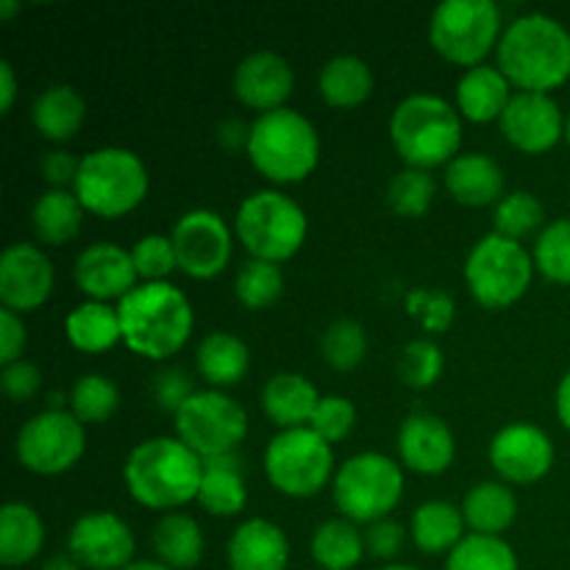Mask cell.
<instances>
[{"label": "cell", "mask_w": 570, "mask_h": 570, "mask_svg": "<svg viewBox=\"0 0 570 570\" xmlns=\"http://www.w3.org/2000/svg\"><path fill=\"white\" fill-rule=\"evenodd\" d=\"M499 70L510 78L518 92L560 89L570 78V31L549 14H521L504 28Z\"/></svg>", "instance_id": "obj_1"}, {"label": "cell", "mask_w": 570, "mask_h": 570, "mask_svg": "<svg viewBox=\"0 0 570 570\" xmlns=\"http://www.w3.org/2000/svg\"><path fill=\"white\" fill-rule=\"evenodd\" d=\"M122 482L137 504L173 512L198 501L204 460L178 438H148L128 451Z\"/></svg>", "instance_id": "obj_2"}, {"label": "cell", "mask_w": 570, "mask_h": 570, "mask_svg": "<svg viewBox=\"0 0 570 570\" xmlns=\"http://www.w3.org/2000/svg\"><path fill=\"white\" fill-rule=\"evenodd\" d=\"M122 343L145 360H170L187 345L195 315L187 295L170 282H142L117 304Z\"/></svg>", "instance_id": "obj_3"}, {"label": "cell", "mask_w": 570, "mask_h": 570, "mask_svg": "<svg viewBox=\"0 0 570 570\" xmlns=\"http://www.w3.org/2000/svg\"><path fill=\"white\" fill-rule=\"evenodd\" d=\"M390 142L406 167H449L462 148V115L440 95H410L390 117Z\"/></svg>", "instance_id": "obj_4"}, {"label": "cell", "mask_w": 570, "mask_h": 570, "mask_svg": "<svg viewBox=\"0 0 570 570\" xmlns=\"http://www.w3.org/2000/svg\"><path fill=\"white\" fill-rule=\"evenodd\" d=\"M248 159L267 181L298 184L315 173L321 161V134L301 111H267L250 122Z\"/></svg>", "instance_id": "obj_5"}, {"label": "cell", "mask_w": 570, "mask_h": 570, "mask_svg": "<svg viewBox=\"0 0 570 570\" xmlns=\"http://www.w3.org/2000/svg\"><path fill=\"white\" fill-rule=\"evenodd\" d=\"M306 234V212L282 189H256L243 198L234 215V237L245 245L250 259L282 265L304 248Z\"/></svg>", "instance_id": "obj_6"}, {"label": "cell", "mask_w": 570, "mask_h": 570, "mask_svg": "<svg viewBox=\"0 0 570 570\" xmlns=\"http://www.w3.org/2000/svg\"><path fill=\"white\" fill-rule=\"evenodd\" d=\"M72 193L89 215L122 217L148 195V170L134 150L117 145L95 148L81 156Z\"/></svg>", "instance_id": "obj_7"}, {"label": "cell", "mask_w": 570, "mask_h": 570, "mask_svg": "<svg viewBox=\"0 0 570 570\" xmlns=\"http://www.w3.org/2000/svg\"><path fill=\"white\" fill-rule=\"evenodd\" d=\"M334 504L351 523H376L404 499V471L399 462L379 451L351 456L334 473Z\"/></svg>", "instance_id": "obj_8"}, {"label": "cell", "mask_w": 570, "mask_h": 570, "mask_svg": "<svg viewBox=\"0 0 570 570\" xmlns=\"http://www.w3.org/2000/svg\"><path fill=\"white\" fill-rule=\"evenodd\" d=\"M501 9L493 0H443L432 11L429 39L451 65L465 70L484 65L501 42Z\"/></svg>", "instance_id": "obj_9"}, {"label": "cell", "mask_w": 570, "mask_h": 570, "mask_svg": "<svg viewBox=\"0 0 570 570\" xmlns=\"http://www.w3.org/2000/svg\"><path fill=\"white\" fill-rule=\"evenodd\" d=\"M534 278V256L518 239L484 234L465 259V282L484 309H507L527 295Z\"/></svg>", "instance_id": "obj_10"}, {"label": "cell", "mask_w": 570, "mask_h": 570, "mask_svg": "<svg viewBox=\"0 0 570 570\" xmlns=\"http://www.w3.org/2000/svg\"><path fill=\"white\" fill-rule=\"evenodd\" d=\"M267 482L289 499H312L334 479V449L304 429L278 432L265 449Z\"/></svg>", "instance_id": "obj_11"}, {"label": "cell", "mask_w": 570, "mask_h": 570, "mask_svg": "<svg viewBox=\"0 0 570 570\" xmlns=\"http://www.w3.org/2000/svg\"><path fill=\"white\" fill-rule=\"evenodd\" d=\"M173 417L176 438L200 460L234 454L248 434V415L223 390H198Z\"/></svg>", "instance_id": "obj_12"}, {"label": "cell", "mask_w": 570, "mask_h": 570, "mask_svg": "<svg viewBox=\"0 0 570 570\" xmlns=\"http://www.w3.org/2000/svg\"><path fill=\"white\" fill-rule=\"evenodd\" d=\"M87 451L83 423L67 410H42L28 417L14 440V454L37 476L67 473Z\"/></svg>", "instance_id": "obj_13"}, {"label": "cell", "mask_w": 570, "mask_h": 570, "mask_svg": "<svg viewBox=\"0 0 570 570\" xmlns=\"http://www.w3.org/2000/svg\"><path fill=\"white\" fill-rule=\"evenodd\" d=\"M178 271L189 278H215L232 262L234 232L217 212L193 209L176 220L170 232Z\"/></svg>", "instance_id": "obj_14"}, {"label": "cell", "mask_w": 570, "mask_h": 570, "mask_svg": "<svg viewBox=\"0 0 570 570\" xmlns=\"http://www.w3.org/2000/svg\"><path fill=\"white\" fill-rule=\"evenodd\" d=\"M67 551L81 568L122 570L134 562L137 538L131 527L115 512H87L72 523Z\"/></svg>", "instance_id": "obj_15"}, {"label": "cell", "mask_w": 570, "mask_h": 570, "mask_svg": "<svg viewBox=\"0 0 570 570\" xmlns=\"http://www.w3.org/2000/svg\"><path fill=\"white\" fill-rule=\"evenodd\" d=\"M488 456L507 484H534L554 468V443L540 426L518 421L495 432Z\"/></svg>", "instance_id": "obj_16"}, {"label": "cell", "mask_w": 570, "mask_h": 570, "mask_svg": "<svg viewBox=\"0 0 570 570\" xmlns=\"http://www.w3.org/2000/svg\"><path fill=\"white\" fill-rule=\"evenodd\" d=\"M56 284L53 262L39 245L14 243L0 256V301L3 309L26 315L50 298Z\"/></svg>", "instance_id": "obj_17"}, {"label": "cell", "mask_w": 570, "mask_h": 570, "mask_svg": "<svg viewBox=\"0 0 570 570\" xmlns=\"http://www.w3.org/2000/svg\"><path fill=\"white\" fill-rule=\"evenodd\" d=\"M566 120L560 104L543 92H515L501 115L499 126L507 142L523 154H546L566 137Z\"/></svg>", "instance_id": "obj_18"}, {"label": "cell", "mask_w": 570, "mask_h": 570, "mask_svg": "<svg viewBox=\"0 0 570 570\" xmlns=\"http://www.w3.org/2000/svg\"><path fill=\"white\" fill-rule=\"evenodd\" d=\"M72 278L76 287L87 295L89 301L120 304L128 293L139 284L137 267H134L131 250L117 243H92L76 256L72 265Z\"/></svg>", "instance_id": "obj_19"}, {"label": "cell", "mask_w": 570, "mask_h": 570, "mask_svg": "<svg viewBox=\"0 0 570 570\" xmlns=\"http://www.w3.org/2000/svg\"><path fill=\"white\" fill-rule=\"evenodd\" d=\"M293 89V65L282 53H273V50L248 53L234 70V95H237L239 104L259 111V115L284 109Z\"/></svg>", "instance_id": "obj_20"}, {"label": "cell", "mask_w": 570, "mask_h": 570, "mask_svg": "<svg viewBox=\"0 0 570 570\" xmlns=\"http://www.w3.org/2000/svg\"><path fill=\"white\" fill-rule=\"evenodd\" d=\"M399 454L410 471L421 476H440L456 456L454 432L443 417L432 412H415L399 429Z\"/></svg>", "instance_id": "obj_21"}, {"label": "cell", "mask_w": 570, "mask_h": 570, "mask_svg": "<svg viewBox=\"0 0 570 570\" xmlns=\"http://www.w3.org/2000/svg\"><path fill=\"white\" fill-rule=\"evenodd\" d=\"M289 540L278 523L267 518H250L234 529L228 540V568L232 570H287Z\"/></svg>", "instance_id": "obj_22"}, {"label": "cell", "mask_w": 570, "mask_h": 570, "mask_svg": "<svg viewBox=\"0 0 570 570\" xmlns=\"http://www.w3.org/2000/svg\"><path fill=\"white\" fill-rule=\"evenodd\" d=\"M504 187L507 178L499 161L479 150L460 154L445 167V189L460 206H473V209L499 206V200L507 195Z\"/></svg>", "instance_id": "obj_23"}, {"label": "cell", "mask_w": 570, "mask_h": 570, "mask_svg": "<svg viewBox=\"0 0 570 570\" xmlns=\"http://www.w3.org/2000/svg\"><path fill=\"white\" fill-rule=\"evenodd\" d=\"M321 399L323 395L304 373H276L262 387V410L282 432L309 426Z\"/></svg>", "instance_id": "obj_24"}, {"label": "cell", "mask_w": 570, "mask_h": 570, "mask_svg": "<svg viewBox=\"0 0 570 570\" xmlns=\"http://www.w3.org/2000/svg\"><path fill=\"white\" fill-rule=\"evenodd\" d=\"M512 83L499 67L479 65L471 67L456 81V111L468 122L501 120L512 100Z\"/></svg>", "instance_id": "obj_25"}, {"label": "cell", "mask_w": 570, "mask_h": 570, "mask_svg": "<svg viewBox=\"0 0 570 570\" xmlns=\"http://www.w3.org/2000/svg\"><path fill=\"white\" fill-rule=\"evenodd\" d=\"M198 504L215 518H234L245 510V504H248L245 462L237 451L215 456V460H204Z\"/></svg>", "instance_id": "obj_26"}, {"label": "cell", "mask_w": 570, "mask_h": 570, "mask_svg": "<svg viewBox=\"0 0 570 570\" xmlns=\"http://www.w3.org/2000/svg\"><path fill=\"white\" fill-rule=\"evenodd\" d=\"M87 120V100L70 83L42 89L31 106V122L50 142H67L81 131Z\"/></svg>", "instance_id": "obj_27"}, {"label": "cell", "mask_w": 570, "mask_h": 570, "mask_svg": "<svg viewBox=\"0 0 570 570\" xmlns=\"http://www.w3.org/2000/svg\"><path fill=\"white\" fill-rule=\"evenodd\" d=\"M156 560L170 570H189L204 560V529L187 512H165L150 532Z\"/></svg>", "instance_id": "obj_28"}, {"label": "cell", "mask_w": 570, "mask_h": 570, "mask_svg": "<svg viewBox=\"0 0 570 570\" xmlns=\"http://www.w3.org/2000/svg\"><path fill=\"white\" fill-rule=\"evenodd\" d=\"M45 523L31 504L9 501L0 510V562L3 568H22L42 554Z\"/></svg>", "instance_id": "obj_29"}, {"label": "cell", "mask_w": 570, "mask_h": 570, "mask_svg": "<svg viewBox=\"0 0 570 570\" xmlns=\"http://www.w3.org/2000/svg\"><path fill=\"white\" fill-rule=\"evenodd\" d=\"M462 515L473 534L501 538L518 518V499L507 482H479L462 499Z\"/></svg>", "instance_id": "obj_30"}, {"label": "cell", "mask_w": 570, "mask_h": 570, "mask_svg": "<svg viewBox=\"0 0 570 570\" xmlns=\"http://www.w3.org/2000/svg\"><path fill=\"white\" fill-rule=\"evenodd\" d=\"M195 365L212 390L234 387L250 367V348L232 332H212L195 351Z\"/></svg>", "instance_id": "obj_31"}, {"label": "cell", "mask_w": 570, "mask_h": 570, "mask_svg": "<svg viewBox=\"0 0 570 570\" xmlns=\"http://www.w3.org/2000/svg\"><path fill=\"white\" fill-rule=\"evenodd\" d=\"M465 515L449 501H423L410 521L412 543L423 554H451L465 540Z\"/></svg>", "instance_id": "obj_32"}, {"label": "cell", "mask_w": 570, "mask_h": 570, "mask_svg": "<svg viewBox=\"0 0 570 570\" xmlns=\"http://www.w3.org/2000/svg\"><path fill=\"white\" fill-rule=\"evenodd\" d=\"M65 334L72 348L83 354H104L122 343V328L117 306L100 301H83L65 317Z\"/></svg>", "instance_id": "obj_33"}, {"label": "cell", "mask_w": 570, "mask_h": 570, "mask_svg": "<svg viewBox=\"0 0 570 570\" xmlns=\"http://www.w3.org/2000/svg\"><path fill=\"white\" fill-rule=\"evenodd\" d=\"M373 70L360 56H334L321 67L317 87H321L323 100L334 109H354L362 106L373 92Z\"/></svg>", "instance_id": "obj_34"}, {"label": "cell", "mask_w": 570, "mask_h": 570, "mask_svg": "<svg viewBox=\"0 0 570 570\" xmlns=\"http://www.w3.org/2000/svg\"><path fill=\"white\" fill-rule=\"evenodd\" d=\"M83 220V206L72 189H48L31 206L33 234L42 245H67L78 237Z\"/></svg>", "instance_id": "obj_35"}, {"label": "cell", "mask_w": 570, "mask_h": 570, "mask_svg": "<svg viewBox=\"0 0 570 570\" xmlns=\"http://www.w3.org/2000/svg\"><path fill=\"white\" fill-rule=\"evenodd\" d=\"M312 560L323 570H354L365 551V532L345 518L323 521L312 534Z\"/></svg>", "instance_id": "obj_36"}, {"label": "cell", "mask_w": 570, "mask_h": 570, "mask_svg": "<svg viewBox=\"0 0 570 570\" xmlns=\"http://www.w3.org/2000/svg\"><path fill=\"white\" fill-rule=\"evenodd\" d=\"M445 570H521L518 554L504 538L465 534L460 546L445 557Z\"/></svg>", "instance_id": "obj_37"}, {"label": "cell", "mask_w": 570, "mask_h": 570, "mask_svg": "<svg viewBox=\"0 0 570 570\" xmlns=\"http://www.w3.org/2000/svg\"><path fill=\"white\" fill-rule=\"evenodd\" d=\"M284 293L282 267L265 259H248L234 276V295L245 309H267Z\"/></svg>", "instance_id": "obj_38"}, {"label": "cell", "mask_w": 570, "mask_h": 570, "mask_svg": "<svg viewBox=\"0 0 570 570\" xmlns=\"http://www.w3.org/2000/svg\"><path fill=\"white\" fill-rule=\"evenodd\" d=\"M120 406V390L111 379L100 376V373H87L78 379L70 390V412L83 423V426H95V423H106Z\"/></svg>", "instance_id": "obj_39"}, {"label": "cell", "mask_w": 570, "mask_h": 570, "mask_svg": "<svg viewBox=\"0 0 570 570\" xmlns=\"http://www.w3.org/2000/svg\"><path fill=\"white\" fill-rule=\"evenodd\" d=\"M321 354L323 362L334 371H354L365 362L367 356V332L362 323L351 321V317H340V321L328 323L326 332L321 337Z\"/></svg>", "instance_id": "obj_40"}, {"label": "cell", "mask_w": 570, "mask_h": 570, "mask_svg": "<svg viewBox=\"0 0 570 570\" xmlns=\"http://www.w3.org/2000/svg\"><path fill=\"white\" fill-rule=\"evenodd\" d=\"M546 223V209L540 204V198L527 189H515V193H507L504 198L495 206V234L501 237H510L521 243L523 237L534 232H543Z\"/></svg>", "instance_id": "obj_41"}, {"label": "cell", "mask_w": 570, "mask_h": 570, "mask_svg": "<svg viewBox=\"0 0 570 570\" xmlns=\"http://www.w3.org/2000/svg\"><path fill=\"white\" fill-rule=\"evenodd\" d=\"M434 195H438V184L432 173L417 170V167H404L387 184V204L401 217L426 215L434 204Z\"/></svg>", "instance_id": "obj_42"}, {"label": "cell", "mask_w": 570, "mask_h": 570, "mask_svg": "<svg viewBox=\"0 0 570 570\" xmlns=\"http://www.w3.org/2000/svg\"><path fill=\"white\" fill-rule=\"evenodd\" d=\"M534 267L549 282L570 284V217L549 223L534 243Z\"/></svg>", "instance_id": "obj_43"}, {"label": "cell", "mask_w": 570, "mask_h": 570, "mask_svg": "<svg viewBox=\"0 0 570 570\" xmlns=\"http://www.w3.org/2000/svg\"><path fill=\"white\" fill-rule=\"evenodd\" d=\"M443 367H445L443 351H440V345L429 337L412 340V343H406L404 351H401L399 373H401V382H404L406 387H415V390L434 387V384L440 382V376H443Z\"/></svg>", "instance_id": "obj_44"}, {"label": "cell", "mask_w": 570, "mask_h": 570, "mask_svg": "<svg viewBox=\"0 0 570 570\" xmlns=\"http://www.w3.org/2000/svg\"><path fill=\"white\" fill-rule=\"evenodd\" d=\"M406 312H410L412 321H417L423 326V332L429 334H443L449 332L451 323H454L456 304L449 293L434 287H415L406 293L404 298Z\"/></svg>", "instance_id": "obj_45"}, {"label": "cell", "mask_w": 570, "mask_h": 570, "mask_svg": "<svg viewBox=\"0 0 570 570\" xmlns=\"http://www.w3.org/2000/svg\"><path fill=\"white\" fill-rule=\"evenodd\" d=\"M134 267L142 282H165L173 271H178L176 248L165 234H145L131 248Z\"/></svg>", "instance_id": "obj_46"}, {"label": "cell", "mask_w": 570, "mask_h": 570, "mask_svg": "<svg viewBox=\"0 0 570 570\" xmlns=\"http://www.w3.org/2000/svg\"><path fill=\"white\" fill-rule=\"evenodd\" d=\"M354 426H356V406L354 401L345 399V395H323L309 423L312 432L321 434L328 445L348 438Z\"/></svg>", "instance_id": "obj_47"}, {"label": "cell", "mask_w": 570, "mask_h": 570, "mask_svg": "<svg viewBox=\"0 0 570 570\" xmlns=\"http://www.w3.org/2000/svg\"><path fill=\"white\" fill-rule=\"evenodd\" d=\"M198 390L193 387V379L184 367H165L154 376V399L161 410L176 415L184 404H187Z\"/></svg>", "instance_id": "obj_48"}, {"label": "cell", "mask_w": 570, "mask_h": 570, "mask_svg": "<svg viewBox=\"0 0 570 570\" xmlns=\"http://www.w3.org/2000/svg\"><path fill=\"white\" fill-rule=\"evenodd\" d=\"M404 527L390 521V518L371 523L365 529V551L373 560H382L384 566H390L399 557V551L404 549Z\"/></svg>", "instance_id": "obj_49"}, {"label": "cell", "mask_w": 570, "mask_h": 570, "mask_svg": "<svg viewBox=\"0 0 570 570\" xmlns=\"http://www.w3.org/2000/svg\"><path fill=\"white\" fill-rule=\"evenodd\" d=\"M0 384H3V393L14 401H28L42 390V371H39L33 362L17 360L11 365H3L0 373Z\"/></svg>", "instance_id": "obj_50"}, {"label": "cell", "mask_w": 570, "mask_h": 570, "mask_svg": "<svg viewBox=\"0 0 570 570\" xmlns=\"http://www.w3.org/2000/svg\"><path fill=\"white\" fill-rule=\"evenodd\" d=\"M39 170H42L50 189H72L76 187L78 170H81V159H78L76 154H70V150L56 148L50 150V154H45Z\"/></svg>", "instance_id": "obj_51"}, {"label": "cell", "mask_w": 570, "mask_h": 570, "mask_svg": "<svg viewBox=\"0 0 570 570\" xmlns=\"http://www.w3.org/2000/svg\"><path fill=\"white\" fill-rule=\"evenodd\" d=\"M26 343H28V328L26 323H22V315H17V312L11 309L0 312V348H3L0 362H3V365H11V362L22 360Z\"/></svg>", "instance_id": "obj_52"}, {"label": "cell", "mask_w": 570, "mask_h": 570, "mask_svg": "<svg viewBox=\"0 0 570 570\" xmlns=\"http://www.w3.org/2000/svg\"><path fill=\"white\" fill-rule=\"evenodd\" d=\"M248 137H250V126H245L243 120L237 117H228L217 126V142L223 145L226 150H239L248 148Z\"/></svg>", "instance_id": "obj_53"}, {"label": "cell", "mask_w": 570, "mask_h": 570, "mask_svg": "<svg viewBox=\"0 0 570 570\" xmlns=\"http://www.w3.org/2000/svg\"><path fill=\"white\" fill-rule=\"evenodd\" d=\"M17 100V76H14V67L9 61H0V111L9 115L11 106Z\"/></svg>", "instance_id": "obj_54"}, {"label": "cell", "mask_w": 570, "mask_h": 570, "mask_svg": "<svg viewBox=\"0 0 570 570\" xmlns=\"http://www.w3.org/2000/svg\"><path fill=\"white\" fill-rule=\"evenodd\" d=\"M554 406H557V417H560V423L570 432V371L560 379V384H557Z\"/></svg>", "instance_id": "obj_55"}, {"label": "cell", "mask_w": 570, "mask_h": 570, "mask_svg": "<svg viewBox=\"0 0 570 570\" xmlns=\"http://www.w3.org/2000/svg\"><path fill=\"white\" fill-rule=\"evenodd\" d=\"M39 570H81V566H78L70 554H56L50 557V560H45Z\"/></svg>", "instance_id": "obj_56"}, {"label": "cell", "mask_w": 570, "mask_h": 570, "mask_svg": "<svg viewBox=\"0 0 570 570\" xmlns=\"http://www.w3.org/2000/svg\"><path fill=\"white\" fill-rule=\"evenodd\" d=\"M122 570H170L167 566H161L159 560H134L131 566Z\"/></svg>", "instance_id": "obj_57"}, {"label": "cell", "mask_w": 570, "mask_h": 570, "mask_svg": "<svg viewBox=\"0 0 570 570\" xmlns=\"http://www.w3.org/2000/svg\"><path fill=\"white\" fill-rule=\"evenodd\" d=\"M17 9H20V3H14V0H0V20H9Z\"/></svg>", "instance_id": "obj_58"}, {"label": "cell", "mask_w": 570, "mask_h": 570, "mask_svg": "<svg viewBox=\"0 0 570 570\" xmlns=\"http://www.w3.org/2000/svg\"><path fill=\"white\" fill-rule=\"evenodd\" d=\"M376 570H421V568H415V566H401V562H390V566H382V568H376Z\"/></svg>", "instance_id": "obj_59"}, {"label": "cell", "mask_w": 570, "mask_h": 570, "mask_svg": "<svg viewBox=\"0 0 570 570\" xmlns=\"http://www.w3.org/2000/svg\"><path fill=\"white\" fill-rule=\"evenodd\" d=\"M566 139H568V145H570V115H568V120H566Z\"/></svg>", "instance_id": "obj_60"}]
</instances>
